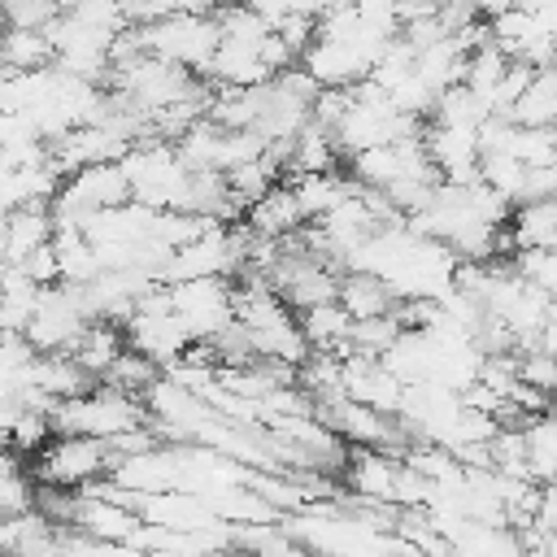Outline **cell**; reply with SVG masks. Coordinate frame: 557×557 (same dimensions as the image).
<instances>
[{"mask_svg": "<svg viewBox=\"0 0 557 557\" xmlns=\"http://www.w3.org/2000/svg\"><path fill=\"white\" fill-rule=\"evenodd\" d=\"M52 435H91V440H117L135 426L148 422V409L139 396L131 392H117L109 383H96L87 396H70V400H57L52 413Z\"/></svg>", "mask_w": 557, "mask_h": 557, "instance_id": "1", "label": "cell"}, {"mask_svg": "<svg viewBox=\"0 0 557 557\" xmlns=\"http://www.w3.org/2000/svg\"><path fill=\"white\" fill-rule=\"evenodd\" d=\"M122 170L131 183V200H139L148 209H183L187 205L191 170L178 161L174 144H165V139L131 144V152L122 157Z\"/></svg>", "mask_w": 557, "mask_h": 557, "instance_id": "2", "label": "cell"}, {"mask_svg": "<svg viewBox=\"0 0 557 557\" xmlns=\"http://www.w3.org/2000/svg\"><path fill=\"white\" fill-rule=\"evenodd\" d=\"M135 30H139L144 52H152L161 61H174L191 74H205V65H209V57L222 39L213 13H165V17H152Z\"/></svg>", "mask_w": 557, "mask_h": 557, "instance_id": "3", "label": "cell"}, {"mask_svg": "<svg viewBox=\"0 0 557 557\" xmlns=\"http://www.w3.org/2000/svg\"><path fill=\"white\" fill-rule=\"evenodd\" d=\"M109 444L104 440H91V435H52L35 461H30V479L35 483H48V487H83L91 479H104L109 474Z\"/></svg>", "mask_w": 557, "mask_h": 557, "instance_id": "4", "label": "cell"}, {"mask_svg": "<svg viewBox=\"0 0 557 557\" xmlns=\"http://www.w3.org/2000/svg\"><path fill=\"white\" fill-rule=\"evenodd\" d=\"M87 309L78 300V287L74 283H48L39 287L35 296V313L26 322V344L35 352H70L78 344V335L87 331Z\"/></svg>", "mask_w": 557, "mask_h": 557, "instance_id": "5", "label": "cell"}, {"mask_svg": "<svg viewBox=\"0 0 557 557\" xmlns=\"http://www.w3.org/2000/svg\"><path fill=\"white\" fill-rule=\"evenodd\" d=\"M170 309L191 339H213L222 326L235 322V287L231 278H183L165 283Z\"/></svg>", "mask_w": 557, "mask_h": 557, "instance_id": "6", "label": "cell"}, {"mask_svg": "<svg viewBox=\"0 0 557 557\" xmlns=\"http://www.w3.org/2000/svg\"><path fill=\"white\" fill-rule=\"evenodd\" d=\"M344 396H352V400H361V405H370V409L396 418V409H400V400H405V383H400L379 357H357V352H348V357H344Z\"/></svg>", "mask_w": 557, "mask_h": 557, "instance_id": "7", "label": "cell"}, {"mask_svg": "<svg viewBox=\"0 0 557 557\" xmlns=\"http://www.w3.org/2000/svg\"><path fill=\"white\" fill-rule=\"evenodd\" d=\"M70 527L83 531V535H91V540H100V544H122V548H126V540H131L135 527H139V513L126 509V505H117V500H109V496L78 492Z\"/></svg>", "mask_w": 557, "mask_h": 557, "instance_id": "8", "label": "cell"}, {"mask_svg": "<svg viewBox=\"0 0 557 557\" xmlns=\"http://www.w3.org/2000/svg\"><path fill=\"white\" fill-rule=\"evenodd\" d=\"M200 78H209L218 87H252V83H265L270 74L261 65V39H231V35H222Z\"/></svg>", "mask_w": 557, "mask_h": 557, "instance_id": "9", "label": "cell"}, {"mask_svg": "<svg viewBox=\"0 0 557 557\" xmlns=\"http://www.w3.org/2000/svg\"><path fill=\"white\" fill-rule=\"evenodd\" d=\"M0 222H4V252H9V265L26 261L35 248L52 244V231H57L48 200H22V205H13Z\"/></svg>", "mask_w": 557, "mask_h": 557, "instance_id": "10", "label": "cell"}, {"mask_svg": "<svg viewBox=\"0 0 557 557\" xmlns=\"http://www.w3.org/2000/svg\"><path fill=\"white\" fill-rule=\"evenodd\" d=\"M396 470H400V457L387 453V448H352V453L344 457V479H348V487H352L361 500L392 505Z\"/></svg>", "mask_w": 557, "mask_h": 557, "instance_id": "11", "label": "cell"}, {"mask_svg": "<svg viewBox=\"0 0 557 557\" xmlns=\"http://www.w3.org/2000/svg\"><path fill=\"white\" fill-rule=\"evenodd\" d=\"M244 226H248L252 235H265V239H287V235H296V231L305 226V213H300V205H296L287 178L274 183L265 196H257V200L244 209Z\"/></svg>", "mask_w": 557, "mask_h": 557, "instance_id": "12", "label": "cell"}, {"mask_svg": "<svg viewBox=\"0 0 557 557\" xmlns=\"http://www.w3.org/2000/svg\"><path fill=\"white\" fill-rule=\"evenodd\" d=\"M305 339L313 352H335V357H348V335H352V313L339 305V300H322V305H309L296 313Z\"/></svg>", "mask_w": 557, "mask_h": 557, "instance_id": "13", "label": "cell"}, {"mask_svg": "<svg viewBox=\"0 0 557 557\" xmlns=\"http://www.w3.org/2000/svg\"><path fill=\"white\" fill-rule=\"evenodd\" d=\"M52 65V44L48 30H26V26H4L0 30V78L13 74H35Z\"/></svg>", "mask_w": 557, "mask_h": 557, "instance_id": "14", "label": "cell"}, {"mask_svg": "<svg viewBox=\"0 0 557 557\" xmlns=\"http://www.w3.org/2000/svg\"><path fill=\"white\" fill-rule=\"evenodd\" d=\"M287 187H292L305 222H313L352 191V178H344L339 170H313V174H287Z\"/></svg>", "mask_w": 557, "mask_h": 557, "instance_id": "15", "label": "cell"}, {"mask_svg": "<svg viewBox=\"0 0 557 557\" xmlns=\"http://www.w3.org/2000/svg\"><path fill=\"white\" fill-rule=\"evenodd\" d=\"M466 57H470V48H466L457 35H444V39L418 48L413 70H418L435 91H448V87L461 83V74H466Z\"/></svg>", "mask_w": 557, "mask_h": 557, "instance_id": "16", "label": "cell"}, {"mask_svg": "<svg viewBox=\"0 0 557 557\" xmlns=\"http://www.w3.org/2000/svg\"><path fill=\"white\" fill-rule=\"evenodd\" d=\"M335 300H339V305L352 313V322H357V318H379V313H387L396 296L387 292V283H383L379 274H366V270H339Z\"/></svg>", "mask_w": 557, "mask_h": 557, "instance_id": "17", "label": "cell"}, {"mask_svg": "<svg viewBox=\"0 0 557 557\" xmlns=\"http://www.w3.org/2000/svg\"><path fill=\"white\" fill-rule=\"evenodd\" d=\"M509 117L518 126H557V65L531 74L522 96L509 104Z\"/></svg>", "mask_w": 557, "mask_h": 557, "instance_id": "18", "label": "cell"}, {"mask_svg": "<svg viewBox=\"0 0 557 557\" xmlns=\"http://www.w3.org/2000/svg\"><path fill=\"white\" fill-rule=\"evenodd\" d=\"M52 252H57V265H61V283L83 287V283H91V278L104 270L100 257H96V248H91V239H87L83 231L57 226V231H52Z\"/></svg>", "mask_w": 557, "mask_h": 557, "instance_id": "19", "label": "cell"}, {"mask_svg": "<svg viewBox=\"0 0 557 557\" xmlns=\"http://www.w3.org/2000/svg\"><path fill=\"white\" fill-rule=\"evenodd\" d=\"M126 348V339H122V326L117 322H87V331L78 335V344L70 348V357L100 383L104 379V370L113 366V357Z\"/></svg>", "mask_w": 557, "mask_h": 557, "instance_id": "20", "label": "cell"}, {"mask_svg": "<svg viewBox=\"0 0 557 557\" xmlns=\"http://www.w3.org/2000/svg\"><path fill=\"white\" fill-rule=\"evenodd\" d=\"M513 252L518 248H553L557 239V200H522L509 213Z\"/></svg>", "mask_w": 557, "mask_h": 557, "instance_id": "21", "label": "cell"}, {"mask_svg": "<svg viewBox=\"0 0 557 557\" xmlns=\"http://www.w3.org/2000/svg\"><path fill=\"white\" fill-rule=\"evenodd\" d=\"M522 444H527V479L553 483L557 479V426L544 413L522 418Z\"/></svg>", "mask_w": 557, "mask_h": 557, "instance_id": "22", "label": "cell"}, {"mask_svg": "<svg viewBox=\"0 0 557 557\" xmlns=\"http://www.w3.org/2000/svg\"><path fill=\"white\" fill-rule=\"evenodd\" d=\"M335 165H339L335 135L305 122V131L287 144V174H313V170H335Z\"/></svg>", "mask_w": 557, "mask_h": 557, "instance_id": "23", "label": "cell"}, {"mask_svg": "<svg viewBox=\"0 0 557 557\" xmlns=\"http://www.w3.org/2000/svg\"><path fill=\"white\" fill-rule=\"evenodd\" d=\"M479 183L492 187L496 196H505L509 205L522 200V183H527V165L509 152H483L479 157Z\"/></svg>", "mask_w": 557, "mask_h": 557, "instance_id": "24", "label": "cell"}, {"mask_svg": "<svg viewBox=\"0 0 557 557\" xmlns=\"http://www.w3.org/2000/svg\"><path fill=\"white\" fill-rule=\"evenodd\" d=\"M157 374H161V366H157V361H148V357H144V352H135V348H122V352L113 357V366L104 370V379H100V383H109V387L131 392V396H139V400H144V392H148V383H157Z\"/></svg>", "mask_w": 557, "mask_h": 557, "instance_id": "25", "label": "cell"}, {"mask_svg": "<svg viewBox=\"0 0 557 557\" xmlns=\"http://www.w3.org/2000/svg\"><path fill=\"white\" fill-rule=\"evenodd\" d=\"M396 335H400V322L392 318V309L379 313V318H357L352 322V335H348V352H357V357H383Z\"/></svg>", "mask_w": 557, "mask_h": 557, "instance_id": "26", "label": "cell"}, {"mask_svg": "<svg viewBox=\"0 0 557 557\" xmlns=\"http://www.w3.org/2000/svg\"><path fill=\"white\" fill-rule=\"evenodd\" d=\"M509 157H518L527 170L557 161V126H513Z\"/></svg>", "mask_w": 557, "mask_h": 557, "instance_id": "27", "label": "cell"}, {"mask_svg": "<svg viewBox=\"0 0 557 557\" xmlns=\"http://www.w3.org/2000/svg\"><path fill=\"white\" fill-rule=\"evenodd\" d=\"M509 261L531 287H540L548 300H557V252L553 248H518Z\"/></svg>", "mask_w": 557, "mask_h": 557, "instance_id": "28", "label": "cell"}, {"mask_svg": "<svg viewBox=\"0 0 557 557\" xmlns=\"http://www.w3.org/2000/svg\"><path fill=\"white\" fill-rule=\"evenodd\" d=\"M4 9V22L9 26H26V30H44L48 22L61 17L65 0H0Z\"/></svg>", "mask_w": 557, "mask_h": 557, "instance_id": "29", "label": "cell"}, {"mask_svg": "<svg viewBox=\"0 0 557 557\" xmlns=\"http://www.w3.org/2000/svg\"><path fill=\"white\" fill-rule=\"evenodd\" d=\"M518 379L522 383H531V387H540V392H557V357L553 352H544V348H522L518 352Z\"/></svg>", "mask_w": 557, "mask_h": 557, "instance_id": "30", "label": "cell"}, {"mask_svg": "<svg viewBox=\"0 0 557 557\" xmlns=\"http://www.w3.org/2000/svg\"><path fill=\"white\" fill-rule=\"evenodd\" d=\"M348 104H352V87H318V96L309 104V122L322 131H335L339 117L348 113Z\"/></svg>", "mask_w": 557, "mask_h": 557, "instance_id": "31", "label": "cell"}, {"mask_svg": "<svg viewBox=\"0 0 557 557\" xmlns=\"http://www.w3.org/2000/svg\"><path fill=\"white\" fill-rule=\"evenodd\" d=\"M17 270L35 283V287H48V283H61V265H57V252H52V244H44V248H35L26 261H17Z\"/></svg>", "mask_w": 557, "mask_h": 557, "instance_id": "32", "label": "cell"}, {"mask_svg": "<svg viewBox=\"0 0 557 557\" xmlns=\"http://www.w3.org/2000/svg\"><path fill=\"white\" fill-rule=\"evenodd\" d=\"M474 9H479V17H483V22H492V17L509 13V9H518V0H474Z\"/></svg>", "mask_w": 557, "mask_h": 557, "instance_id": "33", "label": "cell"}, {"mask_svg": "<svg viewBox=\"0 0 557 557\" xmlns=\"http://www.w3.org/2000/svg\"><path fill=\"white\" fill-rule=\"evenodd\" d=\"M544 418H548V422H553V426H557V392H553V396H548V405H544Z\"/></svg>", "mask_w": 557, "mask_h": 557, "instance_id": "34", "label": "cell"}]
</instances>
